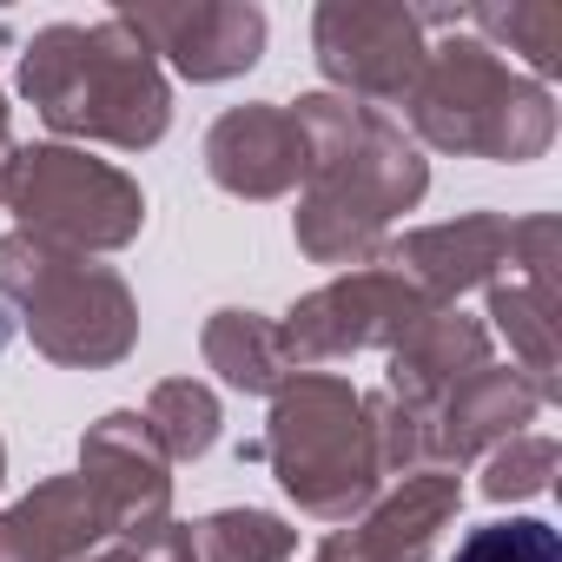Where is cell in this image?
<instances>
[{"instance_id":"cell-3","label":"cell","mask_w":562,"mask_h":562,"mask_svg":"<svg viewBox=\"0 0 562 562\" xmlns=\"http://www.w3.org/2000/svg\"><path fill=\"white\" fill-rule=\"evenodd\" d=\"M258 450L271 457L285 496H299V509L318 522H351L384 483L364 397L331 371H299L271 391V430Z\"/></svg>"},{"instance_id":"cell-18","label":"cell","mask_w":562,"mask_h":562,"mask_svg":"<svg viewBox=\"0 0 562 562\" xmlns=\"http://www.w3.org/2000/svg\"><path fill=\"white\" fill-rule=\"evenodd\" d=\"M146 430L159 437L166 463H192L218 443V397L192 378H166L146 404Z\"/></svg>"},{"instance_id":"cell-5","label":"cell","mask_w":562,"mask_h":562,"mask_svg":"<svg viewBox=\"0 0 562 562\" xmlns=\"http://www.w3.org/2000/svg\"><path fill=\"white\" fill-rule=\"evenodd\" d=\"M0 299H8L54 364H120L139 338V312L120 285V271L87 265L34 232L0 238Z\"/></svg>"},{"instance_id":"cell-21","label":"cell","mask_w":562,"mask_h":562,"mask_svg":"<svg viewBox=\"0 0 562 562\" xmlns=\"http://www.w3.org/2000/svg\"><path fill=\"white\" fill-rule=\"evenodd\" d=\"M457 562H562V542L549 522L536 516H509V522H483L463 536Z\"/></svg>"},{"instance_id":"cell-22","label":"cell","mask_w":562,"mask_h":562,"mask_svg":"<svg viewBox=\"0 0 562 562\" xmlns=\"http://www.w3.org/2000/svg\"><path fill=\"white\" fill-rule=\"evenodd\" d=\"M549 470H555V443L549 437H509L490 457V470H483V496H496V503L542 496L549 490Z\"/></svg>"},{"instance_id":"cell-12","label":"cell","mask_w":562,"mask_h":562,"mask_svg":"<svg viewBox=\"0 0 562 562\" xmlns=\"http://www.w3.org/2000/svg\"><path fill=\"white\" fill-rule=\"evenodd\" d=\"M457 503H463V483H457V476H443V470H411L364 522L338 529V536L325 542V555H338V562H424V555L437 549L443 522L457 516Z\"/></svg>"},{"instance_id":"cell-6","label":"cell","mask_w":562,"mask_h":562,"mask_svg":"<svg viewBox=\"0 0 562 562\" xmlns=\"http://www.w3.org/2000/svg\"><path fill=\"white\" fill-rule=\"evenodd\" d=\"M8 205L21 212V232L47 238L60 251H80V258L87 251H120L146 225L139 186L120 166L87 159L74 146H34V153H21Z\"/></svg>"},{"instance_id":"cell-10","label":"cell","mask_w":562,"mask_h":562,"mask_svg":"<svg viewBox=\"0 0 562 562\" xmlns=\"http://www.w3.org/2000/svg\"><path fill=\"white\" fill-rule=\"evenodd\" d=\"M120 21L153 54H166L186 80H232L265 47V14L258 8H212V0H192V8H133Z\"/></svg>"},{"instance_id":"cell-19","label":"cell","mask_w":562,"mask_h":562,"mask_svg":"<svg viewBox=\"0 0 562 562\" xmlns=\"http://www.w3.org/2000/svg\"><path fill=\"white\" fill-rule=\"evenodd\" d=\"M299 549V529H285L265 509H218L192 529V562H285Z\"/></svg>"},{"instance_id":"cell-26","label":"cell","mask_w":562,"mask_h":562,"mask_svg":"<svg viewBox=\"0 0 562 562\" xmlns=\"http://www.w3.org/2000/svg\"><path fill=\"white\" fill-rule=\"evenodd\" d=\"M0 476H8V450H0Z\"/></svg>"},{"instance_id":"cell-24","label":"cell","mask_w":562,"mask_h":562,"mask_svg":"<svg viewBox=\"0 0 562 562\" xmlns=\"http://www.w3.org/2000/svg\"><path fill=\"white\" fill-rule=\"evenodd\" d=\"M14 172H21V146L0 139V205H8V192H14Z\"/></svg>"},{"instance_id":"cell-7","label":"cell","mask_w":562,"mask_h":562,"mask_svg":"<svg viewBox=\"0 0 562 562\" xmlns=\"http://www.w3.org/2000/svg\"><path fill=\"white\" fill-rule=\"evenodd\" d=\"M437 305L411 285L404 271H351L338 285L312 292L285 325H278V345H285V364H325V358H345V351H364V345H404Z\"/></svg>"},{"instance_id":"cell-8","label":"cell","mask_w":562,"mask_h":562,"mask_svg":"<svg viewBox=\"0 0 562 562\" xmlns=\"http://www.w3.org/2000/svg\"><path fill=\"white\" fill-rule=\"evenodd\" d=\"M318 67L325 80L351 87V100H404L424 74V14L411 8H358V0H331L318 8Z\"/></svg>"},{"instance_id":"cell-1","label":"cell","mask_w":562,"mask_h":562,"mask_svg":"<svg viewBox=\"0 0 562 562\" xmlns=\"http://www.w3.org/2000/svg\"><path fill=\"white\" fill-rule=\"evenodd\" d=\"M312 146L305 205H299V245L318 265H371L384 251V225L411 212L430 186L424 153L404 139L397 120H384L364 100L312 93L292 106Z\"/></svg>"},{"instance_id":"cell-2","label":"cell","mask_w":562,"mask_h":562,"mask_svg":"<svg viewBox=\"0 0 562 562\" xmlns=\"http://www.w3.org/2000/svg\"><path fill=\"white\" fill-rule=\"evenodd\" d=\"M21 87L54 133L106 139V146H153L172 120V93L159 80L153 47L113 14L93 27H47L21 60Z\"/></svg>"},{"instance_id":"cell-17","label":"cell","mask_w":562,"mask_h":562,"mask_svg":"<svg viewBox=\"0 0 562 562\" xmlns=\"http://www.w3.org/2000/svg\"><path fill=\"white\" fill-rule=\"evenodd\" d=\"M205 364L232 384V391H278L285 384V345L278 325H265L258 312H218L205 325Z\"/></svg>"},{"instance_id":"cell-23","label":"cell","mask_w":562,"mask_h":562,"mask_svg":"<svg viewBox=\"0 0 562 562\" xmlns=\"http://www.w3.org/2000/svg\"><path fill=\"white\" fill-rule=\"evenodd\" d=\"M80 562H192V529H179V522L166 516V522H153V529H126L113 549L80 555Z\"/></svg>"},{"instance_id":"cell-11","label":"cell","mask_w":562,"mask_h":562,"mask_svg":"<svg viewBox=\"0 0 562 562\" xmlns=\"http://www.w3.org/2000/svg\"><path fill=\"white\" fill-rule=\"evenodd\" d=\"M205 166L238 199H278L312 172V146L292 106H232L205 139Z\"/></svg>"},{"instance_id":"cell-20","label":"cell","mask_w":562,"mask_h":562,"mask_svg":"<svg viewBox=\"0 0 562 562\" xmlns=\"http://www.w3.org/2000/svg\"><path fill=\"white\" fill-rule=\"evenodd\" d=\"M470 27L509 41L536 74H555L562 67V8L555 0H516V8H470L463 14Z\"/></svg>"},{"instance_id":"cell-4","label":"cell","mask_w":562,"mask_h":562,"mask_svg":"<svg viewBox=\"0 0 562 562\" xmlns=\"http://www.w3.org/2000/svg\"><path fill=\"white\" fill-rule=\"evenodd\" d=\"M411 126L443 146V153H476V159H536L555 139V106L536 80H516L496 47L483 41H443L424 47V74L404 93Z\"/></svg>"},{"instance_id":"cell-15","label":"cell","mask_w":562,"mask_h":562,"mask_svg":"<svg viewBox=\"0 0 562 562\" xmlns=\"http://www.w3.org/2000/svg\"><path fill=\"white\" fill-rule=\"evenodd\" d=\"M100 536H113V529H106V509L87 490V476H54L0 516V562H80V555H93Z\"/></svg>"},{"instance_id":"cell-9","label":"cell","mask_w":562,"mask_h":562,"mask_svg":"<svg viewBox=\"0 0 562 562\" xmlns=\"http://www.w3.org/2000/svg\"><path fill=\"white\" fill-rule=\"evenodd\" d=\"M80 463H87L80 476H87V490L100 496L113 536L166 522L172 483H166V450H159V437L146 430V417H133V411L100 417V424L87 430V443H80Z\"/></svg>"},{"instance_id":"cell-16","label":"cell","mask_w":562,"mask_h":562,"mask_svg":"<svg viewBox=\"0 0 562 562\" xmlns=\"http://www.w3.org/2000/svg\"><path fill=\"white\" fill-rule=\"evenodd\" d=\"M490 364V331L463 312H430L397 351H391V397L424 424L463 378Z\"/></svg>"},{"instance_id":"cell-27","label":"cell","mask_w":562,"mask_h":562,"mask_svg":"<svg viewBox=\"0 0 562 562\" xmlns=\"http://www.w3.org/2000/svg\"><path fill=\"white\" fill-rule=\"evenodd\" d=\"M318 562H338V555H325V549H318Z\"/></svg>"},{"instance_id":"cell-14","label":"cell","mask_w":562,"mask_h":562,"mask_svg":"<svg viewBox=\"0 0 562 562\" xmlns=\"http://www.w3.org/2000/svg\"><path fill=\"white\" fill-rule=\"evenodd\" d=\"M509 218L496 212H470V218H450V225H424L411 232L391 265L411 278V285L430 299V305H450L463 299L470 285H483V278H496V265H509Z\"/></svg>"},{"instance_id":"cell-13","label":"cell","mask_w":562,"mask_h":562,"mask_svg":"<svg viewBox=\"0 0 562 562\" xmlns=\"http://www.w3.org/2000/svg\"><path fill=\"white\" fill-rule=\"evenodd\" d=\"M542 404H549L542 384H529L522 371L483 364L476 378H463V384L424 417V457L463 463V457H476V450H490V443H503V437H522V424H529Z\"/></svg>"},{"instance_id":"cell-25","label":"cell","mask_w":562,"mask_h":562,"mask_svg":"<svg viewBox=\"0 0 562 562\" xmlns=\"http://www.w3.org/2000/svg\"><path fill=\"white\" fill-rule=\"evenodd\" d=\"M0 139H8V100H0Z\"/></svg>"}]
</instances>
